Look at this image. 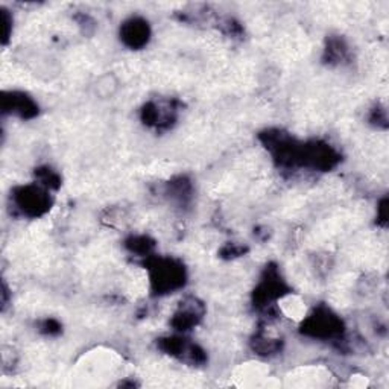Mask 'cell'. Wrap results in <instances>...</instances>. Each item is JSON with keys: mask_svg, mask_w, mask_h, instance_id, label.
<instances>
[{"mask_svg": "<svg viewBox=\"0 0 389 389\" xmlns=\"http://www.w3.org/2000/svg\"><path fill=\"white\" fill-rule=\"evenodd\" d=\"M16 204L23 213L31 216L42 215L43 211L49 207L47 193L43 192L40 187H22L16 193Z\"/></svg>", "mask_w": 389, "mask_h": 389, "instance_id": "6da1fadb", "label": "cell"}, {"mask_svg": "<svg viewBox=\"0 0 389 389\" xmlns=\"http://www.w3.org/2000/svg\"><path fill=\"white\" fill-rule=\"evenodd\" d=\"M184 274L181 266H175L172 261H164V265L157 269V283L161 290H173L183 285Z\"/></svg>", "mask_w": 389, "mask_h": 389, "instance_id": "7a4b0ae2", "label": "cell"}, {"mask_svg": "<svg viewBox=\"0 0 389 389\" xmlns=\"http://www.w3.org/2000/svg\"><path fill=\"white\" fill-rule=\"evenodd\" d=\"M122 37H123V42L131 47H140L146 44L149 37L148 23L139 20V18H132V20L125 23Z\"/></svg>", "mask_w": 389, "mask_h": 389, "instance_id": "3957f363", "label": "cell"}, {"mask_svg": "<svg viewBox=\"0 0 389 389\" xmlns=\"http://www.w3.org/2000/svg\"><path fill=\"white\" fill-rule=\"evenodd\" d=\"M4 109L5 111L16 113L22 118H29V116L35 114V104L29 99L25 94L11 93L9 97H4Z\"/></svg>", "mask_w": 389, "mask_h": 389, "instance_id": "277c9868", "label": "cell"}]
</instances>
